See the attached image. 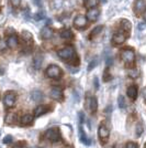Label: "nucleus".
<instances>
[{"label": "nucleus", "mask_w": 146, "mask_h": 148, "mask_svg": "<svg viewBox=\"0 0 146 148\" xmlns=\"http://www.w3.org/2000/svg\"><path fill=\"white\" fill-rule=\"evenodd\" d=\"M45 74H46V76L49 77V79H58V77L62 76L63 71H62V69L59 66H57L55 64H51L49 68L46 69Z\"/></svg>", "instance_id": "1"}, {"label": "nucleus", "mask_w": 146, "mask_h": 148, "mask_svg": "<svg viewBox=\"0 0 146 148\" xmlns=\"http://www.w3.org/2000/svg\"><path fill=\"white\" fill-rule=\"evenodd\" d=\"M57 54L63 60H72L74 58V56H75V50H74L73 47L69 45V47H66L64 49L59 50L57 52Z\"/></svg>", "instance_id": "2"}, {"label": "nucleus", "mask_w": 146, "mask_h": 148, "mask_svg": "<svg viewBox=\"0 0 146 148\" xmlns=\"http://www.w3.org/2000/svg\"><path fill=\"white\" fill-rule=\"evenodd\" d=\"M45 137H46L49 140H51V142L56 143L61 139V133H59L58 128L53 127V128H49V130H46Z\"/></svg>", "instance_id": "3"}, {"label": "nucleus", "mask_w": 146, "mask_h": 148, "mask_svg": "<svg viewBox=\"0 0 146 148\" xmlns=\"http://www.w3.org/2000/svg\"><path fill=\"white\" fill-rule=\"evenodd\" d=\"M121 58L125 63H133L135 60V53H134L133 50L125 49L122 51Z\"/></svg>", "instance_id": "4"}, {"label": "nucleus", "mask_w": 146, "mask_h": 148, "mask_svg": "<svg viewBox=\"0 0 146 148\" xmlns=\"http://www.w3.org/2000/svg\"><path fill=\"white\" fill-rule=\"evenodd\" d=\"M16 99H17V96L13 92H8L6 93L5 97H3V102H5V105L7 107H12L14 103H16Z\"/></svg>", "instance_id": "5"}, {"label": "nucleus", "mask_w": 146, "mask_h": 148, "mask_svg": "<svg viewBox=\"0 0 146 148\" xmlns=\"http://www.w3.org/2000/svg\"><path fill=\"white\" fill-rule=\"evenodd\" d=\"M98 135L100 137L101 140L105 142L110 136V130H108V127H105L104 125H100L99 126V130H98Z\"/></svg>", "instance_id": "6"}, {"label": "nucleus", "mask_w": 146, "mask_h": 148, "mask_svg": "<svg viewBox=\"0 0 146 148\" xmlns=\"http://www.w3.org/2000/svg\"><path fill=\"white\" fill-rule=\"evenodd\" d=\"M87 107L91 113H96L98 110V102L96 97H88L87 99Z\"/></svg>", "instance_id": "7"}, {"label": "nucleus", "mask_w": 146, "mask_h": 148, "mask_svg": "<svg viewBox=\"0 0 146 148\" xmlns=\"http://www.w3.org/2000/svg\"><path fill=\"white\" fill-rule=\"evenodd\" d=\"M87 22H88V20L86 18L85 16H77L75 20H74V25L75 27H77V28H85L86 25H87Z\"/></svg>", "instance_id": "8"}, {"label": "nucleus", "mask_w": 146, "mask_h": 148, "mask_svg": "<svg viewBox=\"0 0 146 148\" xmlns=\"http://www.w3.org/2000/svg\"><path fill=\"white\" fill-rule=\"evenodd\" d=\"M99 14H100L99 10L96 8H92V9L88 10V12L86 14V18H87V20H90V21H96L99 17Z\"/></svg>", "instance_id": "9"}, {"label": "nucleus", "mask_w": 146, "mask_h": 148, "mask_svg": "<svg viewBox=\"0 0 146 148\" xmlns=\"http://www.w3.org/2000/svg\"><path fill=\"white\" fill-rule=\"evenodd\" d=\"M125 40H126V36L124 33H122V32H116L112 37V41H113V43L116 44H122Z\"/></svg>", "instance_id": "10"}, {"label": "nucleus", "mask_w": 146, "mask_h": 148, "mask_svg": "<svg viewBox=\"0 0 146 148\" xmlns=\"http://www.w3.org/2000/svg\"><path fill=\"white\" fill-rule=\"evenodd\" d=\"M51 96L54 99H57V101H62L63 99V90L59 88V87H53L52 91H51Z\"/></svg>", "instance_id": "11"}, {"label": "nucleus", "mask_w": 146, "mask_h": 148, "mask_svg": "<svg viewBox=\"0 0 146 148\" xmlns=\"http://www.w3.org/2000/svg\"><path fill=\"white\" fill-rule=\"evenodd\" d=\"M40 34H41V38H42V39L47 40V39H51L52 36H53V30H52L51 28H49V27H43L42 29H41Z\"/></svg>", "instance_id": "12"}, {"label": "nucleus", "mask_w": 146, "mask_h": 148, "mask_svg": "<svg viewBox=\"0 0 146 148\" xmlns=\"http://www.w3.org/2000/svg\"><path fill=\"white\" fill-rule=\"evenodd\" d=\"M18 44H19V39L17 36L12 34V36L8 37V39H7V45H8L9 48L13 49V48H16Z\"/></svg>", "instance_id": "13"}, {"label": "nucleus", "mask_w": 146, "mask_h": 148, "mask_svg": "<svg viewBox=\"0 0 146 148\" xmlns=\"http://www.w3.org/2000/svg\"><path fill=\"white\" fill-rule=\"evenodd\" d=\"M43 97H44L43 93L41 91H39V90H34V91L31 92V99H32V101H34L36 103L41 102L43 99Z\"/></svg>", "instance_id": "14"}, {"label": "nucleus", "mask_w": 146, "mask_h": 148, "mask_svg": "<svg viewBox=\"0 0 146 148\" xmlns=\"http://www.w3.org/2000/svg\"><path fill=\"white\" fill-rule=\"evenodd\" d=\"M145 7H146V3L144 0H136L135 3H134V10H135V12L141 13L145 9Z\"/></svg>", "instance_id": "15"}, {"label": "nucleus", "mask_w": 146, "mask_h": 148, "mask_svg": "<svg viewBox=\"0 0 146 148\" xmlns=\"http://www.w3.org/2000/svg\"><path fill=\"white\" fill-rule=\"evenodd\" d=\"M49 106L47 105H39L36 108H35V111H34V115L35 116H41V115H44L45 113H47L49 112Z\"/></svg>", "instance_id": "16"}, {"label": "nucleus", "mask_w": 146, "mask_h": 148, "mask_svg": "<svg viewBox=\"0 0 146 148\" xmlns=\"http://www.w3.org/2000/svg\"><path fill=\"white\" fill-rule=\"evenodd\" d=\"M42 63H43V56L39 53L33 59V65H34V68L36 69V70H40L41 66H42Z\"/></svg>", "instance_id": "17"}, {"label": "nucleus", "mask_w": 146, "mask_h": 148, "mask_svg": "<svg viewBox=\"0 0 146 148\" xmlns=\"http://www.w3.org/2000/svg\"><path fill=\"white\" fill-rule=\"evenodd\" d=\"M128 96L130 97L131 99H136V96H137V86H135V85H132V86H130L128 88Z\"/></svg>", "instance_id": "18"}, {"label": "nucleus", "mask_w": 146, "mask_h": 148, "mask_svg": "<svg viewBox=\"0 0 146 148\" xmlns=\"http://www.w3.org/2000/svg\"><path fill=\"white\" fill-rule=\"evenodd\" d=\"M79 137H80V140H81V143H84L85 145H90V140H89V139H88V137L86 136L85 132L82 130L81 126H79Z\"/></svg>", "instance_id": "19"}, {"label": "nucleus", "mask_w": 146, "mask_h": 148, "mask_svg": "<svg viewBox=\"0 0 146 148\" xmlns=\"http://www.w3.org/2000/svg\"><path fill=\"white\" fill-rule=\"evenodd\" d=\"M61 37L63 39H66V40H69V39H72L73 38V32L69 30V29H64V30L61 31Z\"/></svg>", "instance_id": "20"}, {"label": "nucleus", "mask_w": 146, "mask_h": 148, "mask_svg": "<svg viewBox=\"0 0 146 148\" xmlns=\"http://www.w3.org/2000/svg\"><path fill=\"white\" fill-rule=\"evenodd\" d=\"M33 122V116L31 115V114H25L22 116L21 118V123L23 124V125H29Z\"/></svg>", "instance_id": "21"}, {"label": "nucleus", "mask_w": 146, "mask_h": 148, "mask_svg": "<svg viewBox=\"0 0 146 148\" xmlns=\"http://www.w3.org/2000/svg\"><path fill=\"white\" fill-rule=\"evenodd\" d=\"M98 5V0H86L85 7L88 9H92Z\"/></svg>", "instance_id": "22"}, {"label": "nucleus", "mask_w": 146, "mask_h": 148, "mask_svg": "<svg viewBox=\"0 0 146 148\" xmlns=\"http://www.w3.org/2000/svg\"><path fill=\"white\" fill-rule=\"evenodd\" d=\"M121 23H122V28L124 29L125 31H130L131 30V27H132V23L128 21V20H122L121 21Z\"/></svg>", "instance_id": "23"}, {"label": "nucleus", "mask_w": 146, "mask_h": 148, "mask_svg": "<svg viewBox=\"0 0 146 148\" xmlns=\"http://www.w3.org/2000/svg\"><path fill=\"white\" fill-rule=\"evenodd\" d=\"M16 121V114H8L6 116V123L12 124Z\"/></svg>", "instance_id": "24"}, {"label": "nucleus", "mask_w": 146, "mask_h": 148, "mask_svg": "<svg viewBox=\"0 0 146 148\" xmlns=\"http://www.w3.org/2000/svg\"><path fill=\"white\" fill-rule=\"evenodd\" d=\"M22 38L24 39L25 41H31L32 40V33L31 32H29V31H23L22 32Z\"/></svg>", "instance_id": "25"}, {"label": "nucleus", "mask_w": 146, "mask_h": 148, "mask_svg": "<svg viewBox=\"0 0 146 148\" xmlns=\"http://www.w3.org/2000/svg\"><path fill=\"white\" fill-rule=\"evenodd\" d=\"M97 64H98V58H95V59L91 60V62L89 63V65H88V71L90 72L92 69H95L97 66Z\"/></svg>", "instance_id": "26"}, {"label": "nucleus", "mask_w": 146, "mask_h": 148, "mask_svg": "<svg viewBox=\"0 0 146 148\" xmlns=\"http://www.w3.org/2000/svg\"><path fill=\"white\" fill-rule=\"evenodd\" d=\"M128 76H130V77H132V79H136V77L139 76V71H137L136 69H132V70H130V71H128Z\"/></svg>", "instance_id": "27"}, {"label": "nucleus", "mask_w": 146, "mask_h": 148, "mask_svg": "<svg viewBox=\"0 0 146 148\" xmlns=\"http://www.w3.org/2000/svg\"><path fill=\"white\" fill-rule=\"evenodd\" d=\"M102 30H103V25H98V27H96V28L91 31V36H97V34H99Z\"/></svg>", "instance_id": "28"}, {"label": "nucleus", "mask_w": 146, "mask_h": 148, "mask_svg": "<svg viewBox=\"0 0 146 148\" xmlns=\"http://www.w3.org/2000/svg\"><path fill=\"white\" fill-rule=\"evenodd\" d=\"M63 6V0H54L53 1V8L54 9H59Z\"/></svg>", "instance_id": "29"}, {"label": "nucleus", "mask_w": 146, "mask_h": 148, "mask_svg": "<svg viewBox=\"0 0 146 148\" xmlns=\"http://www.w3.org/2000/svg\"><path fill=\"white\" fill-rule=\"evenodd\" d=\"M118 103H119V106H120V108H124V107H125V101H124V97H123L122 95H120V96H119Z\"/></svg>", "instance_id": "30"}, {"label": "nucleus", "mask_w": 146, "mask_h": 148, "mask_svg": "<svg viewBox=\"0 0 146 148\" xmlns=\"http://www.w3.org/2000/svg\"><path fill=\"white\" fill-rule=\"evenodd\" d=\"M142 133H143V126H142V124H137V126H136V136L140 137L142 135Z\"/></svg>", "instance_id": "31"}, {"label": "nucleus", "mask_w": 146, "mask_h": 148, "mask_svg": "<svg viewBox=\"0 0 146 148\" xmlns=\"http://www.w3.org/2000/svg\"><path fill=\"white\" fill-rule=\"evenodd\" d=\"M34 19L35 20H42V19H44V12L43 11H39L37 13H35L34 14Z\"/></svg>", "instance_id": "32"}, {"label": "nucleus", "mask_w": 146, "mask_h": 148, "mask_svg": "<svg viewBox=\"0 0 146 148\" xmlns=\"http://www.w3.org/2000/svg\"><path fill=\"white\" fill-rule=\"evenodd\" d=\"M11 142H12V136L11 135H7L3 138V144H10Z\"/></svg>", "instance_id": "33"}, {"label": "nucleus", "mask_w": 146, "mask_h": 148, "mask_svg": "<svg viewBox=\"0 0 146 148\" xmlns=\"http://www.w3.org/2000/svg\"><path fill=\"white\" fill-rule=\"evenodd\" d=\"M125 148H139V146L135 144V143H132L130 142L126 144V146H125Z\"/></svg>", "instance_id": "34"}, {"label": "nucleus", "mask_w": 146, "mask_h": 148, "mask_svg": "<svg viewBox=\"0 0 146 148\" xmlns=\"http://www.w3.org/2000/svg\"><path fill=\"white\" fill-rule=\"evenodd\" d=\"M105 60H107V65H108V66L112 64V58H111L110 56H108V54H105Z\"/></svg>", "instance_id": "35"}, {"label": "nucleus", "mask_w": 146, "mask_h": 148, "mask_svg": "<svg viewBox=\"0 0 146 148\" xmlns=\"http://www.w3.org/2000/svg\"><path fill=\"white\" fill-rule=\"evenodd\" d=\"M21 3V0H11V5L13 7H19Z\"/></svg>", "instance_id": "36"}, {"label": "nucleus", "mask_w": 146, "mask_h": 148, "mask_svg": "<svg viewBox=\"0 0 146 148\" xmlns=\"http://www.w3.org/2000/svg\"><path fill=\"white\" fill-rule=\"evenodd\" d=\"M103 79L105 82H108L109 80H111V75H109V73H108V70L104 72V76H103Z\"/></svg>", "instance_id": "37"}, {"label": "nucleus", "mask_w": 146, "mask_h": 148, "mask_svg": "<svg viewBox=\"0 0 146 148\" xmlns=\"http://www.w3.org/2000/svg\"><path fill=\"white\" fill-rule=\"evenodd\" d=\"M34 5L37 7H42V0H33Z\"/></svg>", "instance_id": "38"}, {"label": "nucleus", "mask_w": 146, "mask_h": 148, "mask_svg": "<svg viewBox=\"0 0 146 148\" xmlns=\"http://www.w3.org/2000/svg\"><path fill=\"white\" fill-rule=\"evenodd\" d=\"M6 45H7V44L5 43L3 41H0V51H1V50L5 49V48H6Z\"/></svg>", "instance_id": "39"}, {"label": "nucleus", "mask_w": 146, "mask_h": 148, "mask_svg": "<svg viewBox=\"0 0 146 148\" xmlns=\"http://www.w3.org/2000/svg\"><path fill=\"white\" fill-rule=\"evenodd\" d=\"M79 117H80V124H82L84 123V114L81 112L79 113Z\"/></svg>", "instance_id": "40"}, {"label": "nucleus", "mask_w": 146, "mask_h": 148, "mask_svg": "<svg viewBox=\"0 0 146 148\" xmlns=\"http://www.w3.org/2000/svg\"><path fill=\"white\" fill-rule=\"evenodd\" d=\"M145 27H146V25H144V23H140V25H139V29H140V30H143Z\"/></svg>", "instance_id": "41"}, {"label": "nucleus", "mask_w": 146, "mask_h": 148, "mask_svg": "<svg viewBox=\"0 0 146 148\" xmlns=\"http://www.w3.org/2000/svg\"><path fill=\"white\" fill-rule=\"evenodd\" d=\"M143 97H144V99L146 101V87L143 90Z\"/></svg>", "instance_id": "42"}, {"label": "nucleus", "mask_w": 146, "mask_h": 148, "mask_svg": "<svg viewBox=\"0 0 146 148\" xmlns=\"http://www.w3.org/2000/svg\"><path fill=\"white\" fill-rule=\"evenodd\" d=\"M5 73V72H3V69L2 68H0V75H2V74Z\"/></svg>", "instance_id": "43"}, {"label": "nucleus", "mask_w": 146, "mask_h": 148, "mask_svg": "<svg viewBox=\"0 0 146 148\" xmlns=\"http://www.w3.org/2000/svg\"><path fill=\"white\" fill-rule=\"evenodd\" d=\"M96 88L98 90V79H96Z\"/></svg>", "instance_id": "44"}, {"label": "nucleus", "mask_w": 146, "mask_h": 148, "mask_svg": "<svg viewBox=\"0 0 146 148\" xmlns=\"http://www.w3.org/2000/svg\"><path fill=\"white\" fill-rule=\"evenodd\" d=\"M143 17H144V19H145V21H146V11L144 12V16H143Z\"/></svg>", "instance_id": "45"}, {"label": "nucleus", "mask_w": 146, "mask_h": 148, "mask_svg": "<svg viewBox=\"0 0 146 148\" xmlns=\"http://www.w3.org/2000/svg\"><path fill=\"white\" fill-rule=\"evenodd\" d=\"M102 1H103V2H105V1H107V0H102Z\"/></svg>", "instance_id": "46"}, {"label": "nucleus", "mask_w": 146, "mask_h": 148, "mask_svg": "<svg viewBox=\"0 0 146 148\" xmlns=\"http://www.w3.org/2000/svg\"><path fill=\"white\" fill-rule=\"evenodd\" d=\"M144 148H146V144H145V146H144Z\"/></svg>", "instance_id": "47"}, {"label": "nucleus", "mask_w": 146, "mask_h": 148, "mask_svg": "<svg viewBox=\"0 0 146 148\" xmlns=\"http://www.w3.org/2000/svg\"><path fill=\"white\" fill-rule=\"evenodd\" d=\"M116 1H119V0H116Z\"/></svg>", "instance_id": "48"}]
</instances>
